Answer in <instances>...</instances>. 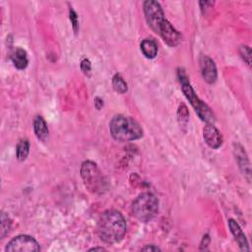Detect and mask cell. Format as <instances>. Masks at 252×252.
I'll list each match as a JSON object with an SVG mask.
<instances>
[{"label":"cell","instance_id":"cell-4","mask_svg":"<svg viewBox=\"0 0 252 252\" xmlns=\"http://www.w3.org/2000/svg\"><path fill=\"white\" fill-rule=\"evenodd\" d=\"M132 214L140 221L152 220L158 213V200L151 192L140 194L132 203Z\"/></svg>","mask_w":252,"mask_h":252},{"label":"cell","instance_id":"cell-6","mask_svg":"<svg viewBox=\"0 0 252 252\" xmlns=\"http://www.w3.org/2000/svg\"><path fill=\"white\" fill-rule=\"evenodd\" d=\"M143 7L148 25L156 33H158L159 27L165 20L164 13L160 4L158 1L148 0L144 2Z\"/></svg>","mask_w":252,"mask_h":252},{"label":"cell","instance_id":"cell-20","mask_svg":"<svg viewBox=\"0 0 252 252\" xmlns=\"http://www.w3.org/2000/svg\"><path fill=\"white\" fill-rule=\"evenodd\" d=\"M69 18H70V21L72 23V27H73V30L75 32H78V29H79V22H78V16L76 14V12L70 8L69 9Z\"/></svg>","mask_w":252,"mask_h":252},{"label":"cell","instance_id":"cell-16","mask_svg":"<svg viewBox=\"0 0 252 252\" xmlns=\"http://www.w3.org/2000/svg\"><path fill=\"white\" fill-rule=\"evenodd\" d=\"M30 153V143L27 139H22L16 148V156L18 160L23 161L25 160Z\"/></svg>","mask_w":252,"mask_h":252},{"label":"cell","instance_id":"cell-24","mask_svg":"<svg viewBox=\"0 0 252 252\" xmlns=\"http://www.w3.org/2000/svg\"><path fill=\"white\" fill-rule=\"evenodd\" d=\"M89 251H105V249L103 247H93Z\"/></svg>","mask_w":252,"mask_h":252},{"label":"cell","instance_id":"cell-15","mask_svg":"<svg viewBox=\"0 0 252 252\" xmlns=\"http://www.w3.org/2000/svg\"><path fill=\"white\" fill-rule=\"evenodd\" d=\"M141 50L147 58L153 59L158 54V45L154 39L146 38L141 42Z\"/></svg>","mask_w":252,"mask_h":252},{"label":"cell","instance_id":"cell-19","mask_svg":"<svg viewBox=\"0 0 252 252\" xmlns=\"http://www.w3.org/2000/svg\"><path fill=\"white\" fill-rule=\"evenodd\" d=\"M239 54L242 57V59L247 63V65L250 66L251 64V51L250 47L247 45H241L239 47Z\"/></svg>","mask_w":252,"mask_h":252},{"label":"cell","instance_id":"cell-11","mask_svg":"<svg viewBox=\"0 0 252 252\" xmlns=\"http://www.w3.org/2000/svg\"><path fill=\"white\" fill-rule=\"evenodd\" d=\"M203 137L207 145L212 149H219L222 144V136L214 124H207L204 127Z\"/></svg>","mask_w":252,"mask_h":252},{"label":"cell","instance_id":"cell-2","mask_svg":"<svg viewBox=\"0 0 252 252\" xmlns=\"http://www.w3.org/2000/svg\"><path fill=\"white\" fill-rule=\"evenodd\" d=\"M109 131L114 140L119 142H129L142 138L143 129L140 124L125 115H115L109 122Z\"/></svg>","mask_w":252,"mask_h":252},{"label":"cell","instance_id":"cell-21","mask_svg":"<svg viewBox=\"0 0 252 252\" xmlns=\"http://www.w3.org/2000/svg\"><path fill=\"white\" fill-rule=\"evenodd\" d=\"M91 68H92V65H91V61L89 59L85 58L81 61V70L83 71V73L85 75H90Z\"/></svg>","mask_w":252,"mask_h":252},{"label":"cell","instance_id":"cell-9","mask_svg":"<svg viewBox=\"0 0 252 252\" xmlns=\"http://www.w3.org/2000/svg\"><path fill=\"white\" fill-rule=\"evenodd\" d=\"M199 62L201 74L204 81L211 85L214 84L218 78V71L214 60L208 55H201Z\"/></svg>","mask_w":252,"mask_h":252},{"label":"cell","instance_id":"cell-22","mask_svg":"<svg viewBox=\"0 0 252 252\" xmlns=\"http://www.w3.org/2000/svg\"><path fill=\"white\" fill-rule=\"evenodd\" d=\"M142 251H160V248L156 245H146L142 247Z\"/></svg>","mask_w":252,"mask_h":252},{"label":"cell","instance_id":"cell-18","mask_svg":"<svg viewBox=\"0 0 252 252\" xmlns=\"http://www.w3.org/2000/svg\"><path fill=\"white\" fill-rule=\"evenodd\" d=\"M11 220L9 218V216L5 213L2 212L1 213V223H0V237L3 238L6 236V234L9 232L10 228H11Z\"/></svg>","mask_w":252,"mask_h":252},{"label":"cell","instance_id":"cell-13","mask_svg":"<svg viewBox=\"0 0 252 252\" xmlns=\"http://www.w3.org/2000/svg\"><path fill=\"white\" fill-rule=\"evenodd\" d=\"M11 60L14 66L19 70H24L29 64V59L26 50L23 48H16L11 53Z\"/></svg>","mask_w":252,"mask_h":252},{"label":"cell","instance_id":"cell-14","mask_svg":"<svg viewBox=\"0 0 252 252\" xmlns=\"http://www.w3.org/2000/svg\"><path fill=\"white\" fill-rule=\"evenodd\" d=\"M34 134L40 141H46L48 138V127L42 116H36L33 121Z\"/></svg>","mask_w":252,"mask_h":252},{"label":"cell","instance_id":"cell-3","mask_svg":"<svg viewBox=\"0 0 252 252\" xmlns=\"http://www.w3.org/2000/svg\"><path fill=\"white\" fill-rule=\"evenodd\" d=\"M178 78L179 82L181 84V90L185 95V97L188 99L192 107L194 108L195 112L198 114V116L206 122L207 124H215L216 122V116L212 109L209 107L207 103H205L200 97L196 94L195 91L193 90L187 75L185 72L181 69L178 70Z\"/></svg>","mask_w":252,"mask_h":252},{"label":"cell","instance_id":"cell-23","mask_svg":"<svg viewBox=\"0 0 252 252\" xmlns=\"http://www.w3.org/2000/svg\"><path fill=\"white\" fill-rule=\"evenodd\" d=\"M94 101V106L96 109H100L103 106V100L100 97L96 96Z\"/></svg>","mask_w":252,"mask_h":252},{"label":"cell","instance_id":"cell-1","mask_svg":"<svg viewBox=\"0 0 252 252\" xmlns=\"http://www.w3.org/2000/svg\"><path fill=\"white\" fill-rule=\"evenodd\" d=\"M127 230V224L122 214L117 210L104 211L97 221L99 239L107 244L120 242Z\"/></svg>","mask_w":252,"mask_h":252},{"label":"cell","instance_id":"cell-7","mask_svg":"<svg viewBox=\"0 0 252 252\" xmlns=\"http://www.w3.org/2000/svg\"><path fill=\"white\" fill-rule=\"evenodd\" d=\"M38 242L31 235L19 234L13 237L5 247L7 252H33L39 251Z\"/></svg>","mask_w":252,"mask_h":252},{"label":"cell","instance_id":"cell-17","mask_svg":"<svg viewBox=\"0 0 252 252\" xmlns=\"http://www.w3.org/2000/svg\"><path fill=\"white\" fill-rule=\"evenodd\" d=\"M112 87L119 94H125L128 90L126 82L118 73L112 77Z\"/></svg>","mask_w":252,"mask_h":252},{"label":"cell","instance_id":"cell-10","mask_svg":"<svg viewBox=\"0 0 252 252\" xmlns=\"http://www.w3.org/2000/svg\"><path fill=\"white\" fill-rule=\"evenodd\" d=\"M233 154H234L235 160H236L242 174L244 175L246 180L248 182H250V180H251L250 162H249L248 157H247L243 147L239 144H233Z\"/></svg>","mask_w":252,"mask_h":252},{"label":"cell","instance_id":"cell-8","mask_svg":"<svg viewBox=\"0 0 252 252\" xmlns=\"http://www.w3.org/2000/svg\"><path fill=\"white\" fill-rule=\"evenodd\" d=\"M158 34L162 37L163 41L169 46H176L181 41V34L173 28V26L165 19L159 27Z\"/></svg>","mask_w":252,"mask_h":252},{"label":"cell","instance_id":"cell-12","mask_svg":"<svg viewBox=\"0 0 252 252\" xmlns=\"http://www.w3.org/2000/svg\"><path fill=\"white\" fill-rule=\"evenodd\" d=\"M228 226H229V229H230L232 235L234 236L235 240L237 241L240 249L242 251H249L250 249H249V246H248V241H247L246 236H245L244 232L242 231L241 227L237 223V221L234 220L233 219H229L228 220Z\"/></svg>","mask_w":252,"mask_h":252},{"label":"cell","instance_id":"cell-5","mask_svg":"<svg viewBox=\"0 0 252 252\" xmlns=\"http://www.w3.org/2000/svg\"><path fill=\"white\" fill-rule=\"evenodd\" d=\"M81 176L85 186L89 191L95 194H101L106 190V181L97 167L92 160H85L81 165Z\"/></svg>","mask_w":252,"mask_h":252}]
</instances>
